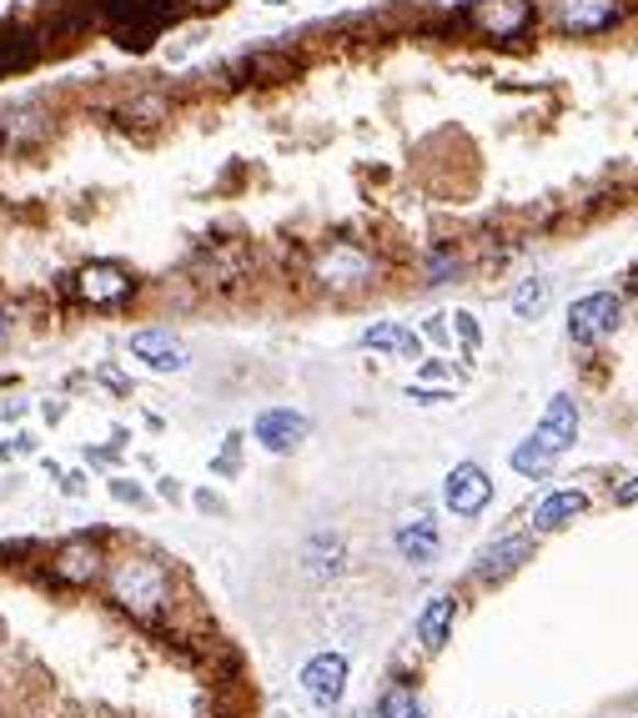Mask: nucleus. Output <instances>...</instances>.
Listing matches in <instances>:
<instances>
[{
  "instance_id": "14",
  "label": "nucleus",
  "mask_w": 638,
  "mask_h": 718,
  "mask_svg": "<svg viewBox=\"0 0 638 718\" xmlns=\"http://www.w3.org/2000/svg\"><path fill=\"white\" fill-rule=\"evenodd\" d=\"M589 507V497L583 493H553V497H544V503L533 507V528H544V532H553V528H563V523H573Z\"/></svg>"
},
{
  "instance_id": "6",
  "label": "nucleus",
  "mask_w": 638,
  "mask_h": 718,
  "mask_svg": "<svg viewBox=\"0 0 638 718\" xmlns=\"http://www.w3.org/2000/svg\"><path fill=\"white\" fill-rule=\"evenodd\" d=\"M317 277L327 287H362L367 277H372V261H367L362 247H352V242H337V247H327L317 257Z\"/></svg>"
},
{
  "instance_id": "9",
  "label": "nucleus",
  "mask_w": 638,
  "mask_h": 718,
  "mask_svg": "<svg viewBox=\"0 0 638 718\" xmlns=\"http://www.w3.org/2000/svg\"><path fill=\"white\" fill-rule=\"evenodd\" d=\"M131 357L146 362L152 372H181V367H187V347H181V337H171V332H136V337H131Z\"/></svg>"
},
{
  "instance_id": "3",
  "label": "nucleus",
  "mask_w": 638,
  "mask_h": 718,
  "mask_svg": "<svg viewBox=\"0 0 638 718\" xmlns=\"http://www.w3.org/2000/svg\"><path fill=\"white\" fill-rule=\"evenodd\" d=\"M468 15H473L478 31H488L497 41H513L533 25V0H473Z\"/></svg>"
},
{
  "instance_id": "5",
  "label": "nucleus",
  "mask_w": 638,
  "mask_h": 718,
  "mask_svg": "<svg viewBox=\"0 0 638 718\" xmlns=\"http://www.w3.org/2000/svg\"><path fill=\"white\" fill-rule=\"evenodd\" d=\"M257 442L267 452H292V448H302L307 442V433H312V423L302 413H292V407H272V413H261L257 417Z\"/></svg>"
},
{
  "instance_id": "24",
  "label": "nucleus",
  "mask_w": 638,
  "mask_h": 718,
  "mask_svg": "<svg viewBox=\"0 0 638 718\" xmlns=\"http://www.w3.org/2000/svg\"><path fill=\"white\" fill-rule=\"evenodd\" d=\"M267 5H282V0H267Z\"/></svg>"
},
{
  "instance_id": "2",
  "label": "nucleus",
  "mask_w": 638,
  "mask_h": 718,
  "mask_svg": "<svg viewBox=\"0 0 638 718\" xmlns=\"http://www.w3.org/2000/svg\"><path fill=\"white\" fill-rule=\"evenodd\" d=\"M618 317H624L618 296L614 292H593V296H583V302H573V312H568V337L589 347V341L608 337V332L618 327Z\"/></svg>"
},
{
  "instance_id": "8",
  "label": "nucleus",
  "mask_w": 638,
  "mask_h": 718,
  "mask_svg": "<svg viewBox=\"0 0 638 718\" xmlns=\"http://www.w3.org/2000/svg\"><path fill=\"white\" fill-rule=\"evenodd\" d=\"M573 437H579V407H573V397H553L544 423H538V433H533V442H538L548 458H558Z\"/></svg>"
},
{
  "instance_id": "16",
  "label": "nucleus",
  "mask_w": 638,
  "mask_h": 718,
  "mask_svg": "<svg viewBox=\"0 0 638 718\" xmlns=\"http://www.w3.org/2000/svg\"><path fill=\"white\" fill-rule=\"evenodd\" d=\"M448 628H452V598H433L423 608V618H417V638L427 648H443L448 643Z\"/></svg>"
},
{
  "instance_id": "10",
  "label": "nucleus",
  "mask_w": 638,
  "mask_h": 718,
  "mask_svg": "<svg viewBox=\"0 0 638 718\" xmlns=\"http://www.w3.org/2000/svg\"><path fill=\"white\" fill-rule=\"evenodd\" d=\"M558 21L573 36H598V31H608L618 21V0H563Z\"/></svg>"
},
{
  "instance_id": "21",
  "label": "nucleus",
  "mask_w": 638,
  "mask_h": 718,
  "mask_svg": "<svg viewBox=\"0 0 638 718\" xmlns=\"http://www.w3.org/2000/svg\"><path fill=\"white\" fill-rule=\"evenodd\" d=\"M452 322H458L462 341H468V347H473V341H478V327H473V317H468V312H458V317H452Z\"/></svg>"
},
{
  "instance_id": "12",
  "label": "nucleus",
  "mask_w": 638,
  "mask_h": 718,
  "mask_svg": "<svg viewBox=\"0 0 638 718\" xmlns=\"http://www.w3.org/2000/svg\"><path fill=\"white\" fill-rule=\"evenodd\" d=\"M398 553L407 558V563H433L438 558V528H433V518H413L398 528Z\"/></svg>"
},
{
  "instance_id": "7",
  "label": "nucleus",
  "mask_w": 638,
  "mask_h": 718,
  "mask_svg": "<svg viewBox=\"0 0 638 718\" xmlns=\"http://www.w3.org/2000/svg\"><path fill=\"white\" fill-rule=\"evenodd\" d=\"M302 688H307L312 704L332 708L337 698H343V688H347V659H343V653H317V659L302 669Z\"/></svg>"
},
{
  "instance_id": "23",
  "label": "nucleus",
  "mask_w": 638,
  "mask_h": 718,
  "mask_svg": "<svg viewBox=\"0 0 638 718\" xmlns=\"http://www.w3.org/2000/svg\"><path fill=\"white\" fill-rule=\"evenodd\" d=\"M0 337H5V306H0Z\"/></svg>"
},
{
  "instance_id": "19",
  "label": "nucleus",
  "mask_w": 638,
  "mask_h": 718,
  "mask_svg": "<svg viewBox=\"0 0 638 718\" xmlns=\"http://www.w3.org/2000/svg\"><path fill=\"white\" fill-rule=\"evenodd\" d=\"M548 306V282H523L518 292H513V312L518 317H538Z\"/></svg>"
},
{
  "instance_id": "17",
  "label": "nucleus",
  "mask_w": 638,
  "mask_h": 718,
  "mask_svg": "<svg viewBox=\"0 0 638 718\" xmlns=\"http://www.w3.org/2000/svg\"><path fill=\"white\" fill-rule=\"evenodd\" d=\"M362 347H398V352L413 357L417 352V337L407 327H398V322H382V327L362 332Z\"/></svg>"
},
{
  "instance_id": "20",
  "label": "nucleus",
  "mask_w": 638,
  "mask_h": 718,
  "mask_svg": "<svg viewBox=\"0 0 638 718\" xmlns=\"http://www.w3.org/2000/svg\"><path fill=\"white\" fill-rule=\"evenodd\" d=\"M513 468H518L523 478H538V472H548V468H553V458H548V452H544V448H538V442H533V437H528L523 448H513Z\"/></svg>"
},
{
  "instance_id": "18",
  "label": "nucleus",
  "mask_w": 638,
  "mask_h": 718,
  "mask_svg": "<svg viewBox=\"0 0 638 718\" xmlns=\"http://www.w3.org/2000/svg\"><path fill=\"white\" fill-rule=\"evenodd\" d=\"M382 718H423V704L413 698V688H388L382 694Z\"/></svg>"
},
{
  "instance_id": "22",
  "label": "nucleus",
  "mask_w": 638,
  "mask_h": 718,
  "mask_svg": "<svg viewBox=\"0 0 638 718\" xmlns=\"http://www.w3.org/2000/svg\"><path fill=\"white\" fill-rule=\"evenodd\" d=\"M624 503H638V478H634V483L624 487Z\"/></svg>"
},
{
  "instance_id": "4",
  "label": "nucleus",
  "mask_w": 638,
  "mask_h": 718,
  "mask_svg": "<svg viewBox=\"0 0 638 718\" xmlns=\"http://www.w3.org/2000/svg\"><path fill=\"white\" fill-rule=\"evenodd\" d=\"M443 497H448V507L458 513V518H473V513H483L488 507L493 483H488V472L478 468V462H458V468L448 472V483H443Z\"/></svg>"
},
{
  "instance_id": "11",
  "label": "nucleus",
  "mask_w": 638,
  "mask_h": 718,
  "mask_svg": "<svg viewBox=\"0 0 638 718\" xmlns=\"http://www.w3.org/2000/svg\"><path fill=\"white\" fill-rule=\"evenodd\" d=\"M76 292H81L86 302H96V306H111V302H121V296L131 292V282H126V271L111 267V261H91V267L76 277Z\"/></svg>"
},
{
  "instance_id": "13",
  "label": "nucleus",
  "mask_w": 638,
  "mask_h": 718,
  "mask_svg": "<svg viewBox=\"0 0 638 718\" xmlns=\"http://www.w3.org/2000/svg\"><path fill=\"white\" fill-rule=\"evenodd\" d=\"M528 553H533L528 538H503L497 548H488V553H483V563H478V577H483V583H497V577H508Z\"/></svg>"
},
{
  "instance_id": "1",
  "label": "nucleus",
  "mask_w": 638,
  "mask_h": 718,
  "mask_svg": "<svg viewBox=\"0 0 638 718\" xmlns=\"http://www.w3.org/2000/svg\"><path fill=\"white\" fill-rule=\"evenodd\" d=\"M111 593H116L121 608L142 613V618H156L166 603V568L152 563V558H126V563H116V573H111Z\"/></svg>"
},
{
  "instance_id": "15",
  "label": "nucleus",
  "mask_w": 638,
  "mask_h": 718,
  "mask_svg": "<svg viewBox=\"0 0 638 718\" xmlns=\"http://www.w3.org/2000/svg\"><path fill=\"white\" fill-rule=\"evenodd\" d=\"M96 568H101V548H96V542H71V548L56 553V573L71 577V583H86Z\"/></svg>"
}]
</instances>
